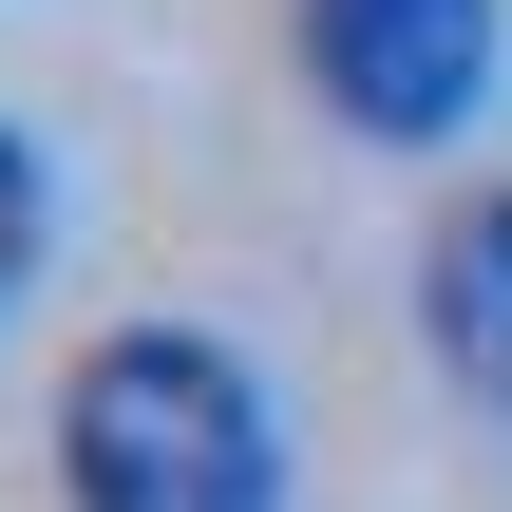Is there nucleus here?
Instances as JSON below:
<instances>
[{"label":"nucleus","instance_id":"f257e3e1","mask_svg":"<svg viewBox=\"0 0 512 512\" xmlns=\"http://www.w3.org/2000/svg\"><path fill=\"white\" fill-rule=\"evenodd\" d=\"M57 494L76 512H285V418L209 323H133L57 380Z\"/></svg>","mask_w":512,"mask_h":512},{"label":"nucleus","instance_id":"7ed1b4c3","mask_svg":"<svg viewBox=\"0 0 512 512\" xmlns=\"http://www.w3.org/2000/svg\"><path fill=\"white\" fill-rule=\"evenodd\" d=\"M418 323H437V361L512 418V190H456V209H437V247H418Z\"/></svg>","mask_w":512,"mask_h":512},{"label":"nucleus","instance_id":"f03ea898","mask_svg":"<svg viewBox=\"0 0 512 512\" xmlns=\"http://www.w3.org/2000/svg\"><path fill=\"white\" fill-rule=\"evenodd\" d=\"M494 38H512L494 0H304V76H323V114H342V133H380V152L475 133Z\"/></svg>","mask_w":512,"mask_h":512},{"label":"nucleus","instance_id":"20e7f679","mask_svg":"<svg viewBox=\"0 0 512 512\" xmlns=\"http://www.w3.org/2000/svg\"><path fill=\"white\" fill-rule=\"evenodd\" d=\"M38 228H57V209H38V152H19V133H0V304H19V285H38Z\"/></svg>","mask_w":512,"mask_h":512}]
</instances>
